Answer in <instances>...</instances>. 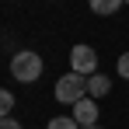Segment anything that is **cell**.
Instances as JSON below:
<instances>
[{"mask_svg":"<svg viewBox=\"0 0 129 129\" xmlns=\"http://www.w3.org/2000/svg\"><path fill=\"white\" fill-rule=\"evenodd\" d=\"M87 129H101V126H87Z\"/></svg>","mask_w":129,"mask_h":129,"instance_id":"11","label":"cell"},{"mask_svg":"<svg viewBox=\"0 0 129 129\" xmlns=\"http://www.w3.org/2000/svg\"><path fill=\"white\" fill-rule=\"evenodd\" d=\"M119 7H122V0H94V4H91L94 14H115Z\"/></svg>","mask_w":129,"mask_h":129,"instance_id":"6","label":"cell"},{"mask_svg":"<svg viewBox=\"0 0 129 129\" xmlns=\"http://www.w3.org/2000/svg\"><path fill=\"white\" fill-rule=\"evenodd\" d=\"M73 122H77L80 129L98 126V105H94V98H84V101L73 105Z\"/></svg>","mask_w":129,"mask_h":129,"instance_id":"4","label":"cell"},{"mask_svg":"<svg viewBox=\"0 0 129 129\" xmlns=\"http://www.w3.org/2000/svg\"><path fill=\"white\" fill-rule=\"evenodd\" d=\"M11 73H14V80H21V84L39 80V77H42V56L31 52V49H24V52H18V56H11Z\"/></svg>","mask_w":129,"mask_h":129,"instance_id":"1","label":"cell"},{"mask_svg":"<svg viewBox=\"0 0 129 129\" xmlns=\"http://www.w3.org/2000/svg\"><path fill=\"white\" fill-rule=\"evenodd\" d=\"M70 66H73V73H80V77H94V73H98L94 49H91V45H73V49H70Z\"/></svg>","mask_w":129,"mask_h":129,"instance_id":"3","label":"cell"},{"mask_svg":"<svg viewBox=\"0 0 129 129\" xmlns=\"http://www.w3.org/2000/svg\"><path fill=\"white\" fill-rule=\"evenodd\" d=\"M11 108H14V94H11V91H0V119H11V115H7Z\"/></svg>","mask_w":129,"mask_h":129,"instance_id":"8","label":"cell"},{"mask_svg":"<svg viewBox=\"0 0 129 129\" xmlns=\"http://www.w3.org/2000/svg\"><path fill=\"white\" fill-rule=\"evenodd\" d=\"M0 129H21V126H18L14 119H0Z\"/></svg>","mask_w":129,"mask_h":129,"instance_id":"10","label":"cell"},{"mask_svg":"<svg viewBox=\"0 0 129 129\" xmlns=\"http://www.w3.org/2000/svg\"><path fill=\"white\" fill-rule=\"evenodd\" d=\"M115 70H119V77H126V80H129V52L119 56V66H115Z\"/></svg>","mask_w":129,"mask_h":129,"instance_id":"9","label":"cell"},{"mask_svg":"<svg viewBox=\"0 0 129 129\" xmlns=\"http://www.w3.org/2000/svg\"><path fill=\"white\" fill-rule=\"evenodd\" d=\"M112 91V80L101 77V73H94V77H87V98H101Z\"/></svg>","mask_w":129,"mask_h":129,"instance_id":"5","label":"cell"},{"mask_svg":"<svg viewBox=\"0 0 129 129\" xmlns=\"http://www.w3.org/2000/svg\"><path fill=\"white\" fill-rule=\"evenodd\" d=\"M45 129H80V126L73 122V115H59V119H52Z\"/></svg>","mask_w":129,"mask_h":129,"instance_id":"7","label":"cell"},{"mask_svg":"<svg viewBox=\"0 0 129 129\" xmlns=\"http://www.w3.org/2000/svg\"><path fill=\"white\" fill-rule=\"evenodd\" d=\"M87 98V77H80V73H66V77H59L56 80V101L59 105H77V101H84Z\"/></svg>","mask_w":129,"mask_h":129,"instance_id":"2","label":"cell"}]
</instances>
